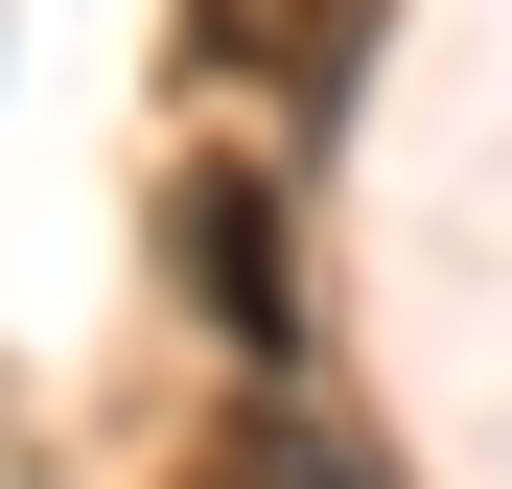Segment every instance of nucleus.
<instances>
[{
    "label": "nucleus",
    "instance_id": "nucleus-3",
    "mask_svg": "<svg viewBox=\"0 0 512 489\" xmlns=\"http://www.w3.org/2000/svg\"><path fill=\"white\" fill-rule=\"evenodd\" d=\"M187 489H350V443H303V420H233V443H210Z\"/></svg>",
    "mask_w": 512,
    "mask_h": 489
},
{
    "label": "nucleus",
    "instance_id": "nucleus-1",
    "mask_svg": "<svg viewBox=\"0 0 512 489\" xmlns=\"http://www.w3.org/2000/svg\"><path fill=\"white\" fill-rule=\"evenodd\" d=\"M187 303L233 326V350H280V326H303V280H280V187H256V163L187 187Z\"/></svg>",
    "mask_w": 512,
    "mask_h": 489
},
{
    "label": "nucleus",
    "instance_id": "nucleus-2",
    "mask_svg": "<svg viewBox=\"0 0 512 489\" xmlns=\"http://www.w3.org/2000/svg\"><path fill=\"white\" fill-rule=\"evenodd\" d=\"M373 0H187V70H256V94H350Z\"/></svg>",
    "mask_w": 512,
    "mask_h": 489
}]
</instances>
